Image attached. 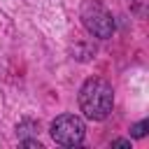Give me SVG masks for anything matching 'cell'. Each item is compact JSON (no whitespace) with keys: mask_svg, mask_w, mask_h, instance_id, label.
I'll return each instance as SVG.
<instances>
[{"mask_svg":"<svg viewBox=\"0 0 149 149\" xmlns=\"http://www.w3.org/2000/svg\"><path fill=\"white\" fill-rule=\"evenodd\" d=\"M112 147H130V140H114Z\"/></svg>","mask_w":149,"mask_h":149,"instance_id":"obj_5","label":"cell"},{"mask_svg":"<svg viewBox=\"0 0 149 149\" xmlns=\"http://www.w3.org/2000/svg\"><path fill=\"white\" fill-rule=\"evenodd\" d=\"M84 135H86V126L74 114H61L51 123V137H54L56 144L74 147V144H81L84 142Z\"/></svg>","mask_w":149,"mask_h":149,"instance_id":"obj_3","label":"cell"},{"mask_svg":"<svg viewBox=\"0 0 149 149\" xmlns=\"http://www.w3.org/2000/svg\"><path fill=\"white\" fill-rule=\"evenodd\" d=\"M79 107L86 119L102 121L114 107V91L105 79H86L79 88Z\"/></svg>","mask_w":149,"mask_h":149,"instance_id":"obj_1","label":"cell"},{"mask_svg":"<svg viewBox=\"0 0 149 149\" xmlns=\"http://www.w3.org/2000/svg\"><path fill=\"white\" fill-rule=\"evenodd\" d=\"M81 21H84L86 30L91 35H95V37L107 40L114 33V19L107 12V7L100 5L98 0H86L84 2V7H81Z\"/></svg>","mask_w":149,"mask_h":149,"instance_id":"obj_2","label":"cell"},{"mask_svg":"<svg viewBox=\"0 0 149 149\" xmlns=\"http://www.w3.org/2000/svg\"><path fill=\"white\" fill-rule=\"evenodd\" d=\"M147 128H149V121H140V123H135V126L130 128V135L140 140V137H144V135H147Z\"/></svg>","mask_w":149,"mask_h":149,"instance_id":"obj_4","label":"cell"}]
</instances>
